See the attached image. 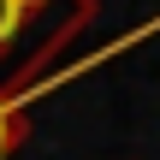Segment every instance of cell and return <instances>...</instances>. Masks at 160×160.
Masks as SVG:
<instances>
[{"label": "cell", "instance_id": "1", "mask_svg": "<svg viewBox=\"0 0 160 160\" xmlns=\"http://www.w3.org/2000/svg\"><path fill=\"white\" fill-rule=\"evenodd\" d=\"M95 0H0V101H24Z\"/></svg>", "mask_w": 160, "mask_h": 160}, {"label": "cell", "instance_id": "2", "mask_svg": "<svg viewBox=\"0 0 160 160\" xmlns=\"http://www.w3.org/2000/svg\"><path fill=\"white\" fill-rule=\"evenodd\" d=\"M18 142H24V107L18 101H0V160H12Z\"/></svg>", "mask_w": 160, "mask_h": 160}]
</instances>
